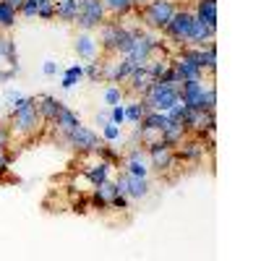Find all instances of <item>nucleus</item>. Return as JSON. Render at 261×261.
<instances>
[{"label": "nucleus", "mask_w": 261, "mask_h": 261, "mask_svg": "<svg viewBox=\"0 0 261 261\" xmlns=\"http://www.w3.org/2000/svg\"><path fill=\"white\" fill-rule=\"evenodd\" d=\"M6 3H8V6H11V8H13V11L18 13V11H21V6H24L27 0H6Z\"/></svg>", "instance_id": "nucleus-28"}, {"label": "nucleus", "mask_w": 261, "mask_h": 261, "mask_svg": "<svg viewBox=\"0 0 261 261\" xmlns=\"http://www.w3.org/2000/svg\"><path fill=\"white\" fill-rule=\"evenodd\" d=\"M13 136H11V128L6 120H0V146H11Z\"/></svg>", "instance_id": "nucleus-24"}, {"label": "nucleus", "mask_w": 261, "mask_h": 261, "mask_svg": "<svg viewBox=\"0 0 261 261\" xmlns=\"http://www.w3.org/2000/svg\"><path fill=\"white\" fill-rule=\"evenodd\" d=\"M11 162H13V151H8V146H0V175L8 172Z\"/></svg>", "instance_id": "nucleus-22"}, {"label": "nucleus", "mask_w": 261, "mask_h": 261, "mask_svg": "<svg viewBox=\"0 0 261 261\" xmlns=\"http://www.w3.org/2000/svg\"><path fill=\"white\" fill-rule=\"evenodd\" d=\"M73 50H76V55H79V58L89 60V63L99 58V45H97V39H94L89 32H84V34H79V37H76Z\"/></svg>", "instance_id": "nucleus-8"}, {"label": "nucleus", "mask_w": 261, "mask_h": 261, "mask_svg": "<svg viewBox=\"0 0 261 261\" xmlns=\"http://www.w3.org/2000/svg\"><path fill=\"white\" fill-rule=\"evenodd\" d=\"M37 3H34V0H27V3L24 6H21V11H18V16H24V18H34L37 16Z\"/></svg>", "instance_id": "nucleus-25"}, {"label": "nucleus", "mask_w": 261, "mask_h": 261, "mask_svg": "<svg viewBox=\"0 0 261 261\" xmlns=\"http://www.w3.org/2000/svg\"><path fill=\"white\" fill-rule=\"evenodd\" d=\"M151 81H154V76L149 73V68H146V65H139V68L128 76V81L123 84V92L139 99V97H144V94L149 92Z\"/></svg>", "instance_id": "nucleus-7"}, {"label": "nucleus", "mask_w": 261, "mask_h": 261, "mask_svg": "<svg viewBox=\"0 0 261 261\" xmlns=\"http://www.w3.org/2000/svg\"><path fill=\"white\" fill-rule=\"evenodd\" d=\"M97 123H99V125L113 123V120H110V107H105V110H99V113H97Z\"/></svg>", "instance_id": "nucleus-27"}, {"label": "nucleus", "mask_w": 261, "mask_h": 261, "mask_svg": "<svg viewBox=\"0 0 261 261\" xmlns=\"http://www.w3.org/2000/svg\"><path fill=\"white\" fill-rule=\"evenodd\" d=\"M167 123H170L167 113H160V110H149V113H146V115L139 120V125H144V128H151V130H157V134H162Z\"/></svg>", "instance_id": "nucleus-14"}, {"label": "nucleus", "mask_w": 261, "mask_h": 261, "mask_svg": "<svg viewBox=\"0 0 261 261\" xmlns=\"http://www.w3.org/2000/svg\"><path fill=\"white\" fill-rule=\"evenodd\" d=\"M110 120H113L115 125H120V123L125 120V107H120V105H113V107H110Z\"/></svg>", "instance_id": "nucleus-26"}, {"label": "nucleus", "mask_w": 261, "mask_h": 261, "mask_svg": "<svg viewBox=\"0 0 261 261\" xmlns=\"http://www.w3.org/2000/svg\"><path fill=\"white\" fill-rule=\"evenodd\" d=\"M37 18L53 21V18H55V0H50V3H45V6H39V8H37Z\"/></svg>", "instance_id": "nucleus-23"}, {"label": "nucleus", "mask_w": 261, "mask_h": 261, "mask_svg": "<svg viewBox=\"0 0 261 261\" xmlns=\"http://www.w3.org/2000/svg\"><path fill=\"white\" fill-rule=\"evenodd\" d=\"M8 128H11V136L16 139H34L42 128H45V120H42V115L37 113V105L32 107H24V110H11L8 113Z\"/></svg>", "instance_id": "nucleus-2"}, {"label": "nucleus", "mask_w": 261, "mask_h": 261, "mask_svg": "<svg viewBox=\"0 0 261 261\" xmlns=\"http://www.w3.org/2000/svg\"><path fill=\"white\" fill-rule=\"evenodd\" d=\"M125 97V92H123V86L120 84H110V86H107V89H105V102L107 105H120V99Z\"/></svg>", "instance_id": "nucleus-19"}, {"label": "nucleus", "mask_w": 261, "mask_h": 261, "mask_svg": "<svg viewBox=\"0 0 261 261\" xmlns=\"http://www.w3.org/2000/svg\"><path fill=\"white\" fill-rule=\"evenodd\" d=\"M63 102L60 99H55V97H50V94H39L37 97V113L42 115V120L45 123H50L55 115H58V107H60Z\"/></svg>", "instance_id": "nucleus-13"}, {"label": "nucleus", "mask_w": 261, "mask_h": 261, "mask_svg": "<svg viewBox=\"0 0 261 261\" xmlns=\"http://www.w3.org/2000/svg\"><path fill=\"white\" fill-rule=\"evenodd\" d=\"M65 141H68V149H73V151H79V154H94V151L105 144L92 128H86V125H76L73 130H68L65 134Z\"/></svg>", "instance_id": "nucleus-6"}, {"label": "nucleus", "mask_w": 261, "mask_h": 261, "mask_svg": "<svg viewBox=\"0 0 261 261\" xmlns=\"http://www.w3.org/2000/svg\"><path fill=\"white\" fill-rule=\"evenodd\" d=\"M16 18H18V13L6 3V0H0V29H11V27H16Z\"/></svg>", "instance_id": "nucleus-17"}, {"label": "nucleus", "mask_w": 261, "mask_h": 261, "mask_svg": "<svg viewBox=\"0 0 261 261\" xmlns=\"http://www.w3.org/2000/svg\"><path fill=\"white\" fill-rule=\"evenodd\" d=\"M120 139V125H115V123H107V125H102V141H118Z\"/></svg>", "instance_id": "nucleus-21"}, {"label": "nucleus", "mask_w": 261, "mask_h": 261, "mask_svg": "<svg viewBox=\"0 0 261 261\" xmlns=\"http://www.w3.org/2000/svg\"><path fill=\"white\" fill-rule=\"evenodd\" d=\"M146 149V160H149V167L154 170V172H167V170H172V167H178L180 162H178V157H175V146H170V144H165L162 139H157V141H151V144H146L144 146Z\"/></svg>", "instance_id": "nucleus-4"}, {"label": "nucleus", "mask_w": 261, "mask_h": 261, "mask_svg": "<svg viewBox=\"0 0 261 261\" xmlns=\"http://www.w3.org/2000/svg\"><path fill=\"white\" fill-rule=\"evenodd\" d=\"M196 24V16H193V8L191 6H180L175 13H172L170 24L162 29V34L170 39V42H178V45H186L188 37H191V29Z\"/></svg>", "instance_id": "nucleus-3"}, {"label": "nucleus", "mask_w": 261, "mask_h": 261, "mask_svg": "<svg viewBox=\"0 0 261 261\" xmlns=\"http://www.w3.org/2000/svg\"><path fill=\"white\" fill-rule=\"evenodd\" d=\"M84 79V65H71L68 71H65V76H63V89H73V86L79 84Z\"/></svg>", "instance_id": "nucleus-18"}, {"label": "nucleus", "mask_w": 261, "mask_h": 261, "mask_svg": "<svg viewBox=\"0 0 261 261\" xmlns=\"http://www.w3.org/2000/svg\"><path fill=\"white\" fill-rule=\"evenodd\" d=\"M146 113H149V110H146V105H144L141 99H134V102H130V105L125 107V120H130V123L136 125V123H139Z\"/></svg>", "instance_id": "nucleus-16"}, {"label": "nucleus", "mask_w": 261, "mask_h": 261, "mask_svg": "<svg viewBox=\"0 0 261 261\" xmlns=\"http://www.w3.org/2000/svg\"><path fill=\"white\" fill-rule=\"evenodd\" d=\"M79 0H55V18L63 24H76Z\"/></svg>", "instance_id": "nucleus-12"}, {"label": "nucleus", "mask_w": 261, "mask_h": 261, "mask_svg": "<svg viewBox=\"0 0 261 261\" xmlns=\"http://www.w3.org/2000/svg\"><path fill=\"white\" fill-rule=\"evenodd\" d=\"M102 6L107 11V21H120L134 13V3L130 0H102Z\"/></svg>", "instance_id": "nucleus-11"}, {"label": "nucleus", "mask_w": 261, "mask_h": 261, "mask_svg": "<svg viewBox=\"0 0 261 261\" xmlns=\"http://www.w3.org/2000/svg\"><path fill=\"white\" fill-rule=\"evenodd\" d=\"M186 136H188V128H186L183 120H170V123L165 125V130L160 134V139H162L165 144H170V146H178Z\"/></svg>", "instance_id": "nucleus-10"}, {"label": "nucleus", "mask_w": 261, "mask_h": 261, "mask_svg": "<svg viewBox=\"0 0 261 261\" xmlns=\"http://www.w3.org/2000/svg\"><path fill=\"white\" fill-rule=\"evenodd\" d=\"M84 76L89 79V81H94V84H99V81H102V63H99V60H92V63H86V68H84Z\"/></svg>", "instance_id": "nucleus-20"}, {"label": "nucleus", "mask_w": 261, "mask_h": 261, "mask_svg": "<svg viewBox=\"0 0 261 261\" xmlns=\"http://www.w3.org/2000/svg\"><path fill=\"white\" fill-rule=\"evenodd\" d=\"M180 8V0H149V3L139 11H134L139 16V21L146 27V29H154V32H162L167 24L172 13H175Z\"/></svg>", "instance_id": "nucleus-1"}, {"label": "nucleus", "mask_w": 261, "mask_h": 261, "mask_svg": "<svg viewBox=\"0 0 261 261\" xmlns=\"http://www.w3.org/2000/svg\"><path fill=\"white\" fill-rule=\"evenodd\" d=\"M55 71H58V68H55V63L47 60V63H45V73H47V76H55Z\"/></svg>", "instance_id": "nucleus-29"}, {"label": "nucleus", "mask_w": 261, "mask_h": 261, "mask_svg": "<svg viewBox=\"0 0 261 261\" xmlns=\"http://www.w3.org/2000/svg\"><path fill=\"white\" fill-rule=\"evenodd\" d=\"M125 196L134 201H141L149 196V178H139V175H130L125 172Z\"/></svg>", "instance_id": "nucleus-9"}, {"label": "nucleus", "mask_w": 261, "mask_h": 261, "mask_svg": "<svg viewBox=\"0 0 261 261\" xmlns=\"http://www.w3.org/2000/svg\"><path fill=\"white\" fill-rule=\"evenodd\" d=\"M0 58L8 60L11 68H18V53H16V42L8 34H0Z\"/></svg>", "instance_id": "nucleus-15"}, {"label": "nucleus", "mask_w": 261, "mask_h": 261, "mask_svg": "<svg viewBox=\"0 0 261 261\" xmlns=\"http://www.w3.org/2000/svg\"><path fill=\"white\" fill-rule=\"evenodd\" d=\"M107 21V11L102 6V0H79V16H76V27L81 32H94Z\"/></svg>", "instance_id": "nucleus-5"}]
</instances>
